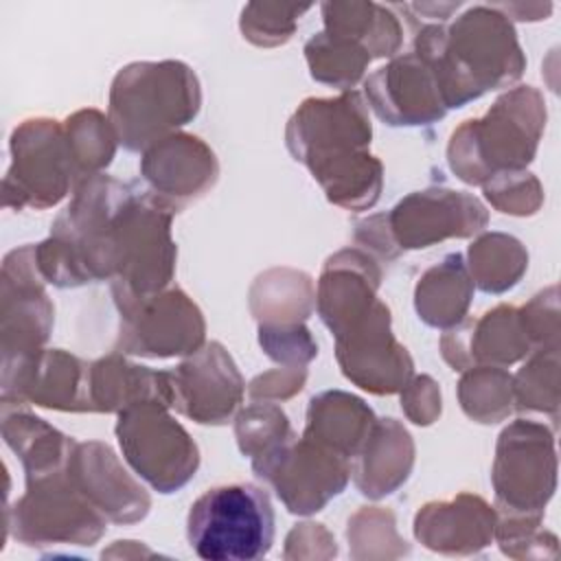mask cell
Segmentation results:
<instances>
[{
    "mask_svg": "<svg viewBox=\"0 0 561 561\" xmlns=\"http://www.w3.org/2000/svg\"><path fill=\"white\" fill-rule=\"evenodd\" d=\"M370 123L359 94L311 99L289 121L287 145L320 180L331 202L346 208H368L379 197L381 167L364 151Z\"/></svg>",
    "mask_w": 561,
    "mask_h": 561,
    "instance_id": "obj_1",
    "label": "cell"
},
{
    "mask_svg": "<svg viewBox=\"0 0 561 561\" xmlns=\"http://www.w3.org/2000/svg\"><path fill=\"white\" fill-rule=\"evenodd\" d=\"M199 110L195 75L178 61L134 64L112 85V125L129 151H140Z\"/></svg>",
    "mask_w": 561,
    "mask_h": 561,
    "instance_id": "obj_2",
    "label": "cell"
},
{
    "mask_svg": "<svg viewBox=\"0 0 561 561\" xmlns=\"http://www.w3.org/2000/svg\"><path fill=\"white\" fill-rule=\"evenodd\" d=\"M186 539L206 561H254L274 543V508L254 484H221L199 495L186 517Z\"/></svg>",
    "mask_w": 561,
    "mask_h": 561,
    "instance_id": "obj_3",
    "label": "cell"
},
{
    "mask_svg": "<svg viewBox=\"0 0 561 561\" xmlns=\"http://www.w3.org/2000/svg\"><path fill=\"white\" fill-rule=\"evenodd\" d=\"M162 408L142 401L121 410L116 434L138 476L160 493H173L195 476L199 456L188 434Z\"/></svg>",
    "mask_w": 561,
    "mask_h": 561,
    "instance_id": "obj_4",
    "label": "cell"
},
{
    "mask_svg": "<svg viewBox=\"0 0 561 561\" xmlns=\"http://www.w3.org/2000/svg\"><path fill=\"white\" fill-rule=\"evenodd\" d=\"M66 469V467H64ZM64 469L26 478V495L13 511V535L26 546H92L105 530V515L70 482Z\"/></svg>",
    "mask_w": 561,
    "mask_h": 561,
    "instance_id": "obj_5",
    "label": "cell"
},
{
    "mask_svg": "<svg viewBox=\"0 0 561 561\" xmlns=\"http://www.w3.org/2000/svg\"><path fill=\"white\" fill-rule=\"evenodd\" d=\"M493 484L504 513L511 517H541L554 491V451L546 427L517 421L502 432Z\"/></svg>",
    "mask_w": 561,
    "mask_h": 561,
    "instance_id": "obj_6",
    "label": "cell"
},
{
    "mask_svg": "<svg viewBox=\"0 0 561 561\" xmlns=\"http://www.w3.org/2000/svg\"><path fill=\"white\" fill-rule=\"evenodd\" d=\"M256 476L276 486L278 497L291 513L309 515L320 511L348 482L346 458L327 451L305 438L298 445L280 440L270 451L254 458Z\"/></svg>",
    "mask_w": 561,
    "mask_h": 561,
    "instance_id": "obj_7",
    "label": "cell"
},
{
    "mask_svg": "<svg viewBox=\"0 0 561 561\" xmlns=\"http://www.w3.org/2000/svg\"><path fill=\"white\" fill-rule=\"evenodd\" d=\"M55 121H26L13 131V164L4 178L7 197L18 195V206L37 208L57 204L77 178L70 149L61 142Z\"/></svg>",
    "mask_w": 561,
    "mask_h": 561,
    "instance_id": "obj_8",
    "label": "cell"
},
{
    "mask_svg": "<svg viewBox=\"0 0 561 561\" xmlns=\"http://www.w3.org/2000/svg\"><path fill=\"white\" fill-rule=\"evenodd\" d=\"M401 248H427L445 237H469L486 224L484 206L460 191H423L388 215Z\"/></svg>",
    "mask_w": 561,
    "mask_h": 561,
    "instance_id": "obj_9",
    "label": "cell"
},
{
    "mask_svg": "<svg viewBox=\"0 0 561 561\" xmlns=\"http://www.w3.org/2000/svg\"><path fill=\"white\" fill-rule=\"evenodd\" d=\"M375 112L390 125H423L443 118L445 103L427 64L403 57L366 81Z\"/></svg>",
    "mask_w": 561,
    "mask_h": 561,
    "instance_id": "obj_10",
    "label": "cell"
},
{
    "mask_svg": "<svg viewBox=\"0 0 561 561\" xmlns=\"http://www.w3.org/2000/svg\"><path fill=\"white\" fill-rule=\"evenodd\" d=\"M72 484L116 524L142 519L149 511L147 493L118 467L107 445L85 443L72 447Z\"/></svg>",
    "mask_w": 561,
    "mask_h": 561,
    "instance_id": "obj_11",
    "label": "cell"
},
{
    "mask_svg": "<svg viewBox=\"0 0 561 561\" xmlns=\"http://www.w3.org/2000/svg\"><path fill=\"white\" fill-rule=\"evenodd\" d=\"M175 373L180 377L204 383H171V405H178L184 414L193 416L199 423H224L241 401V377L232 359L217 342L208 344L191 362L178 366Z\"/></svg>",
    "mask_w": 561,
    "mask_h": 561,
    "instance_id": "obj_12",
    "label": "cell"
},
{
    "mask_svg": "<svg viewBox=\"0 0 561 561\" xmlns=\"http://www.w3.org/2000/svg\"><path fill=\"white\" fill-rule=\"evenodd\" d=\"M416 539L443 554H471L486 548L495 535V513L471 495L445 504H427L414 519Z\"/></svg>",
    "mask_w": 561,
    "mask_h": 561,
    "instance_id": "obj_13",
    "label": "cell"
},
{
    "mask_svg": "<svg viewBox=\"0 0 561 561\" xmlns=\"http://www.w3.org/2000/svg\"><path fill=\"white\" fill-rule=\"evenodd\" d=\"M469 302V280L460 254H451L440 267H432L416 287V309L432 327H447L462 318Z\"/></svg>",
    "mask_w": 561,
    "mask_h": 561,
    "instance_id": "obj_14",
    "label": "cell"
}]
</instances>
